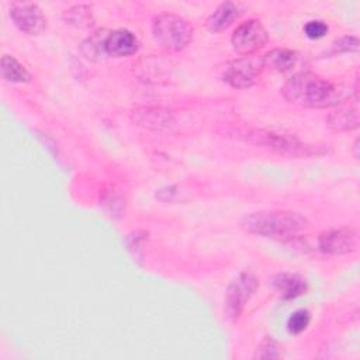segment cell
Returning a JSON list of instances; mask_svg holds the SVG:
<instances>
[{
	"label": "cell",
	"mask_w": 360,
	"mask_h": 360,
	"mask_svg": "<svg viewBox=\"0 0 360 360\" xmlns=\"http://www.w3.org/2000/svg\"><path fill=\"white\" fill-rule=\"evenodd\" d=\"M281 93L290 103L308 108L335 107L349 96L346 86L332 83L312 72L292 75L284 83Z\"/></svg>",
	"instance_id": "obj_1"
},
{
	"label": "cell",
	"mask_w": 360,
	"mask_h": 360,
	"mask_svg": "<svg viewBox=\"0 0 360 360\" xmlns=\"http://www.w3.org/2000/svg\"><path fill=\"white\" fill-rule=\"evenodd\" d=\"M308 221L304 215L290 210L259 211L246 215L242 226L255 235L281 238L291 236L307 226Z\"/></svg>",
	"instance_id": "obj_2"
},
{
	"label": "cell",
	"mask_w": 360,
	"mask_h": 360,
	"mask_svg": "<svg viewBox=\"0 0 360 360\" xmlns=\"http://www.w3.org/2000/svg\"><path fill=\"white\" fill-rule=\"evenodd\" d=\"M152 34L160 48L166 51H180L190 44L193 27L179 14L160 13L152 20Z\"/></svg>",
	"instance_id": "obj_3"
},
{
	"label": "cell",
	"mask_w": 360,
	"mask_h": 360,
	"mask_svg": "<svg viewBox=\"0 0 360 360\" xmlns=\"http://www.w3.org/2000/svg\"><path fill=\"white\" fill-rule=\"evenodd\" d=\"M246 139L252 143L266 146L269 149H273L278 153H287L294 156H308L312 153H316V148L314 149L312 145H307L297 139L295 136L280 134L274 131H264V129H256L248 132Z\"/></svg>",
	"instance_id": "obj_4"
},
{
	"label": "cell",
	"mask_w": 360,
	"mask_h": 360,
	"mask_svg": "<svg viewBox=\"0 0 360 360\" xmlns=\"http://www.w3.org/2000/svg\"><path fill=\"white\" fill-rule=\"evenodd\" d=\"M259 281L257 278L248 271L240 273L236 278L231 281L225 292L224 309L229 319L235 321L243 312L246 304L257 290Z\"/></svg>",
	"instance_id": "obj_5"
},
{
	"label": "cell",
	"mask_w": 360,
	"mask_h": 360,
	"mask_svg": "<svg viewBox=\"0 0 360 360\" xmlns=\"http://www.w3.org/2000/svg\"><path fill=\"white\" fill-rule=\"evenodd\" d=\"M267 30L256 18H250L245 22H240L231 37L233 49L245 56H249L250 53L263 48L267 44Z\"/></svg>",
	"instance_id": "obj_6"
},
{
	"label": "cell",
	"mask_w": 360,
	"mask_h": 360,
	"mask_svg": "<svg viewBox=\"0 0 360 360\" xmlns=\"http://www.w3.org/2000/svg\"><path fill=\"white\" fill-rule=\"evenodd\" d=\"M263 69L262 56H242L226 65L222 77L235 89H248L253 86Z\"/></svg>",
	"instance_id": "obj_7"
},
{
	"label": "cell",
	"mask_w": 360,
	"mask_h": 360,
	"mask_svg": "<svg viewBox=\"0 0 360 360\" xmlns=\"http://www.w3.org/2000/svg\"><path fill=\"white\" fill-rule=\"evenodd\" d=\"M10 17L18 30L28 35L41 34L46 28V18L39 6L35 3H11Z\"/></svg>",
	"instance_id": "obj_8"
},
{
	"label": "cell",
	"mask_w": 360,
	"mask_h": 360,
	"mask_svg": "<svg viewBox=\"0 0 360 360\" xmlns=\"http://www.w3.org/2000/svg\"><path fill=\"white\" fill-rule=\"evenodd\" d=\"M318 245L323 253L335 256L347 255L357 246V233L354 229L347 226L332 228L319 235Z\"/></svg>",
	"instance_id": "obj_9"
},
{
	"label": "cell",
	"mask_w": 360,
	"mask_h": 360,
	"mask_svg": "<svg viewBox=\"0 0 360 360\" xmlns=\"http://www.w3.org/2000/svg\"><path fill=\"white\" fill-rule=\"evenodd\" d=\"M139 49L138 38L128 30L120 28L108 31L104 39V52L105 56L122 58L135 53Z\"/></svg>",
	"instance_id": "obj_10"
},
{
	"label": "cell",
	"mask_w": 360,
	"mask_h": 360,
	"mask_svg": "<svg viewBox=\"0 0 360 360\" xmlns=\"http://www.w3.org/2000/svg\"><path fill=\"white\" fill-rule=\"evenodd\" d=\"M270 284L283 300H294L308 290L307 280L295 273H277L271 277Z\"/></svg>",
	"instance_id": "obj_11"
},
{
	"label": "cell",
	"mask_w": 360,
	"mask_h": 360,
	"mask_svg": "<svg viewBox=\"0 0 360 360\" xmlns=\"http://www.w3.org/2000/svg\"><path fill=\"white\" fill-rule=\"evenodd\" d=\"M240 13L239 4L233 1H224L207 18V28L211 32H221L226 30L240 15Z\"/></svg>",
	"instance_id": "obj_12"
},
{
	"label": "cell",
	"mask_w": 360,
	"mask_h": 360,
	"mask_svg": "<svg viewBox=\"0 0 360 360\" xmlns=\"http://www.w3.org/2000/svg\"><path fill=\"white\" fill-rule=\"evenodd\" d=\"M262 58L264 68H270L276 72H290L297 66L300 60L298 52L285 48L271 49L270 52L262 55Z\"/></svg>",
	"instance_id": "obj_13"
},
{
	"label": "cell",
	"mask_w": 360,
	"mask_h": 360,
	"mask_svg": "<svg viewBox=\"0 0 360 360\" xmlns=\"http://www.w3.org/2000/svg\"><path fill=\"white\" fill-rule=\"evenodd\" d=\"M134 115L136 122L152 129H162L172 124L170 114L160 108H141L134 111Z\"/></svg>",
	"instance_id": "obj_14"
},
{
	"label": "cell",
	"mask_w": 360,
	"mask_h": 360,
	"mask_svg": "<svg viewBox=\"0 0 360 360\" xmlns=\"http://www.w3.org/2000/svg\"><path fill=\"white\" fill-rule=\"evenodd\" d=\"M326 124L333 131L354 129L359 127V112L352 107L339 108L326 117Z\"/></svg>",
	"instance_id": "obj_15"
},
{
	"label": "cell",
	"mask_w": 360,
	"mask_h": 360,
	"mask_svg": "<svg viewBox=\"0 0 360 360\" xmlns=\"http://www.w3.org/2000/svg\"><path fill=\"white\" fill-rule=\"evenodd\" d=\"M1 76L7 82L13 83H25L30 82L31 75L30 72L13 56L3 55L1 56Z\"/></svg>",
	"instance_id": "obj_16"
},
{
	"label": "cell",
	"mask_w": 360,
	"mask_h": 360,
	"mask_svg": "<svg viewBox=\"0 0 360 360\" xmlns=\"http://www.w3.org/2000/svg\"><path fill=\"white\" fill-rule=\"evenodd\" d=\"M108 31L105 30H98L93 32L86 41L82 44V52L87 59L91 60H101L105 58L104 52V39L107 37Z\"/></svg>",
	"instance_id": "obj_17"
},
{
	"label": "cell",
	"mask_w": 360,
	"mask_h": 360,
	"mask_svg": "<svg viewBox=\"0 0 360 360\" xmlns=\"http://www.w3.org/2000/svg\"><path fill=\"white\" fill-rule=\"evenodd\" d=\"M63 18L69 24L80 27V28L90 27L93 22L91 7L89 4H75V6L69 7L68 10H65Z\"/></svg>",
	"instance_id": "obj_18"
},
{
	"label": "cell",
	"mask_w": 360,
	"mask_h": 360,
	"mask_svg": "<svg viewBox=\"0 0 360 360\" xmlns=\"http://www.w3.org/2000/svg\"><path fill=\"white\" fill-rule=\"evenodd\" d=\"M283 356V346L271 336L264 338L256 349L255 359H278Z\"/></svg>",
	"instance_id": "obj_19"
},
{
	"label": "cell",
	"mask_w": 360,
	"mask_h": 360,
	"mask_svg": "<svg viewBox=\"0 0 360 360\" xmlns=\"http://www.w3.org/2000/svg\"><path fill=\"white\" fill-rule=\"evenodd\" d=\"M309 321H311V314L308 309H304V308L297 309L290 315L287 321V329L292 335H300L307 329V326L309 325Z\"/></svg>",
	"instance_id": "obj_20"
},
{
	"label": "cell",
	"mask_w": 360,
	"mask_h": 360,
	"mask_svg": "<svg viewBox=\"0 0 360 360\" xmlns=\"http://www.w3.org/2000/svg\"><path fill=\"white\" fill-rule=\"evenodd\" d=\"M359 51V38L354 35H345L339 39L333 41L330 49L326 52L328 55H336L343 52H357Z\"/></svg>",
	"instance_id": "obj_21"
},
{
	"label": "cell",
	"mask_w": 360,
	"mask_h": 360,
	"mask_svg": "<svg viewBox=\"0 0 360 360\" xmlns=\"http://www.w3.org/2000/svg\"><path fill=\"white\" fill-rule=\"evenodd\" d=\"M328 25L321 20H311L304 25V32L311 39H319L326 35Z\"/></svg>",
	"instance_id": "obj_22"
},
{
	"label": "cell",
	"mask_w": 360,
	"mask_h": 360,
	"mask_svg": "<svg viewBox=\"0 0 360 360\" xmlns=\"http://www.w3.org/2000/svg\"><path fill=\"white\" fill-rule=\"evenodd\" d=\"M354 156L359 158V139L354 141Z\"/></svg>",
	"instance_id": "obj_23"
}]
</instances>
